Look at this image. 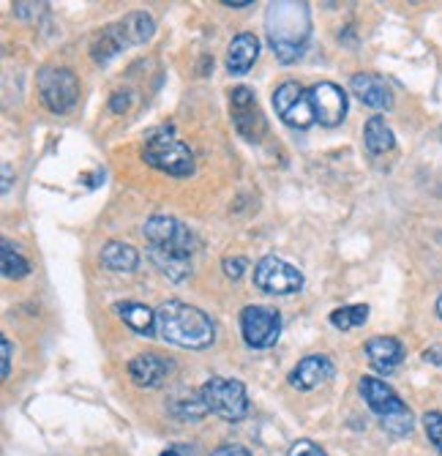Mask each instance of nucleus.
<instances>
[{"label":"nucleus","mask_w":442,"mask_h":456,"mask_svg":"<svg viewBox=\"0 0 442 456\" xmlns=\"http://www.w3.org/2000/svg\"><path fill=\"white\" fill-rule=\"evenodd\" d=\"M369 320V306L366 304H352V306H342L331 314V322L339 328V330H350V328H358Z\"/></svg>","instance_id":"nucleus-24"},{"label":"nucleus","mask_w":442,"mask_h":456,"mask_svg":"<svg viewBox=\"0 0 442 456\" xmlns=\"http://www.w3.org/2000/svg\"><path fill=\"white\" fill-rule=\"evenodd\" d=\"M240 334L254 350H268L281 334V314L270 306H246L240 312Z\"/></svg>","instance_id":"nucleus-11"},{"label":"nucleus","mask_w":442,"mask_h":456,"mask_svg":"<svg viewBox=\"0 0 442 456\" xmlns=\"http://www.w3.org/2000/svg\"><path fill=\"white\" fill-rule=\"evenodd\" d=\"M260 58V41L254 33H240L229 41L227 50V71L229 74H246Z\"/></svg>","instance_id":"nucleus-18"},{"label":"nucleus","mask_w":442,"mask_h":456,"mask_svg":"<svg viewBox=\"0 0 442 456\" xmlns=\"http://www.w3.org/2000/svg\"><path fill=\"white\" fill-rule=\"evenodd\" d=\"M423 361H429V363L442 369V347H426L423 350Z\"/></svg>","instance_id":"nucleus-32"},{"label":"nucleus","mask_w":442,"mask_h":456,"mask_svg":"<svg viewBox=\"0 0 442 456\" xmlns=\"http://www.w3.org/2000/svg\"><path fill=\"white\" fill-rule=\"evenodd\" d=\"M254 284L268 296H293L303 287V273L287 260L268 255L254 265Z\"/></svg>","instance_id":"nucleus-9"},{"label":"nucleus","mask_w":442,"mask_h":456,"mask_svg":"<svg viewBox=\"0 0 442 456\" xmlns=\"http://www.w3.org/2000/svg\"><path fill=\"white\" fill-rule=\"evenodd\" d=\"M173 361L162 358V355H156V353H145V355H137L132 358L129 363V375L137 386L142 388H156V386H162L170 375H173Z\"/></svg>","instance_id":"nucleus-16"},{"label":"nucleus","mask_w":442,"mask_h":456,"mask_svg":"<svg viewBox=\"0 0 442 456\" xmlns=\"http://www.w3.org/2000/svg\"><path fill=\"white\" fill-rule=\"evenodd\" d=\"M156 33V22L150 14L145 12H137V14H129L124 20H117L112 25H107L91 47V55L96 63H109L117 53H124L129 47H137V45H145L150 41Z\"/></svg>","instance_id":"nucleus-3"},{"label":"nucleus","mask_w":442,"mask_h":456,"mask_svg":"<svg viewBox=\"0 0 442 456\" xmlns=\"http://www.w3.org/2000/svg\"><path fill=\"white\" fill-rule=\"evenodd\" d=\"M224 6H229V9H246V6H252V4H229V0H224Z\"/></svg>","instance_id":"nucleus-35"},{"label":"nucleus","mask_w":442,"mask_h":456,"mask_svg":"<svg viewBox=\"0 0 442 456\" xmlns=\"http://www.w3.org/2000/svg\"><path fill=\"white\" fill-rule=\"evenodd\" d=\"M290 456H328V453L311 440H295L290 448Z\"/></svg>","instance_id":"nucleus-27"},{"label":"nucleus","mask_w":442,"mask_h":456,"mask_svg":"<svg viewBox=\"0 0 442 456\" xmlns=\"http://www.w3.org/2000/svg\"><path fill=\"white\" fill-rule=\"evenodd\" d=\"M423 429L431 445L442 453V412H426L423 416Z\"/></svg>","instance_id":"nucleus-25"},{"label":"nucleus","mask_w":442,"mask_h":456,"mask_svg":"<svg viewBox=\"0 0 442 456\" xmlns=\"http://www.w3.org/2000/svg\"><path fill=\"white\" fill-rule=\"evenodd\" d=\"M229 112H232V123L237 134L246 142H260V137L265 134V118L257 107L252 88L237 86L229 91Z\"/></svg>","instance_id":"nucleus-12"},{"label":"nucleus","mask_w":442,"mask_h":456,"mask_svg":"<svg viewBox=\"0 0 442 456\" xmlns=\"http://www.w3.org/2000/svg\"><path fill=\"white\" fill-rule=\"evenodd\" d=\"M208 412L224 419V421H240L249 412V396L240 380L232 378H211L203 388H199Z\"/></svg>","instance_id":"nucleus-6"},{"label":"nucleus","mask_w":442,"mask_h":456,"mask_svg":"<svg viewBox=\"0 0 442 456\" xmlns=\"http://www.w3.org/2000/svg\"><path fill=\"white\" fill-rule=\"evenodd\" d=\"M336 375V366L328 355H306L293 371H290V386L298 391H311L317 386L328 383Z\"/></svg>","instance_id":"nucleus-14"},{"label":"nucleus","mask_w":442,"mask_h":456,"mask_svg":"<svg viewBox=\"0 0 442 456\" xmlns=\"http://www.w3.org/2000/svg\"><path fill=\"white\" fill-rule=\"evenodd\" d=\"M437 314H439V320H442V296L437 298Z\"/></svg>","instance_id":"nucleus-36"},{"label":"nucleus","mask_w":442,"mask_h":456,"mask_svg":"<svg viewBox=\"0 0 442 456\" xmlns=\"http://www.w3.org/2000/svg\"><path fill=\"white\" fill-rule=\"evenodd\" d=\"M265 33L273 55L281 63H295L303 58L311 38V12L309 4L298 0H278L265 12Z\"/></svg>","instance_id":"nucleus-1"},{"label":"nucleus","mask_w":442,"mask_h":456,"mask_svg":"<svg viewBox=\"0 0 442 456\" xmlns=\"http://www.w3.org/2000/svg\"><path fill=\"white\" fill-rule=\"evenodd\" d=\"M0 350H4V369H0V375H4V380H6L9 371H12V342L6 337L0 339Z\"/></svg>","instance_id":"nucleus-30"},{"label":"nucleus","mask_w":442,"mask_h":456,"mask_svg":"<svg viewBox=\"0 0 442 456\" xmlns=\"http://www.w3.org/2000/svg\"><path fill=\"white\" fill-rule=\"evenodd\" d=\"M142 159L150 164V167L162 170L167 175H175V178H186L194 173V156L181 140L173 137V129H158V132L148 134Z\"/></svg>","instance_id":"nucleus-5"},{"label":"nucleus","mask_w":442,"mask_h":456,"mask_svg":"<svg viewBox=\"0 0 442 456\" xmlns=\"http://www.w3.org/2000/svg\"><path fill=\"white\" fill-rule=\"evenodd\" d=\"M350 91L366 107H374V110H390L393 107V91L380 74H369V71L355 74L350 79Z\"/></svg>","instance_id":"nucleus-15"},{"label":"nucleus","mask_w":442,"mask_h":456,"mask_svg":"<svg viewBox=\"0 0 442 456\" xmlns=\"http://www.w3.org/2000/svg\"><path fill=\"white\" fill-rule=\"evenodd\" d=\"M211 456H252L244 445H221V448H216Z\"/></svg>","instance_id":"nucleus-31"},{"label":"nucleus","mask_w":442,"mask_h":456,"mask_svg":"<svg viewBox=\"0 0 442 456\" xmlns=\"http://www.w3.org/2000/svg\"><path fill=\"white\" fill-rule=\"evenodd\" d=\"M162 456H199V451L194 445H186V443H175L170 445L167 451H162Z\"/></svg>","instance_id":"nucleus-29"},{"label":"nucleus","mask_w":442,"mask_h":456,"mask_svg":"<svg viewBox=\"0 0 442 456\" xmlns=\"http://www.w3.org/2000/svg\"><path fill=\"white\" fill-rule=\"evenodd\" d=\"M9 186H12V167L4 164V191H9Z\"/></svg>","instance_id":"nucleus-34"},{"label":"nucleus","mask_w":442,"mask_h":456,"mask_svg":"<svg viewBox=\"0 0 442 456\" xmlns=\"http://www.w3.org/2000/svg\"><path fill=\"white\" fill-rule=\"evenodd\" d=\"M366 358L380 375H393L405 361V345L396 337H372L366 342Z\"/></svg>","instance_id":"nucleus-17"},{"label":"nucleus","mask_w":442,"mask_h":456,"mask_svg":"<svg viewBox=\"0 0 442 456\" xmlns=\"http://www.w3.org/2000/svg\"><path fill=\"white\" fill-rule=\"evenodd\" d=\"M309 99L314 107V118L323 126H339L347 115V96L334 82H317L309 88Z\"/></svg>","instance_id":"nucleus-13"},{"label":"nucleus","mask_w":442,"mask_h":456,"mask_svg":"<svg viewBox=\"0 0 442 456\" xmlns=\"http://www.w3.org/2000/svg\"><path fill=\"white\" fill-rule=\"evenodd\" d=\"M156 334L175 347L205 350L216 339V328L203 309L183 301H167L156 309Z\"/></svg>","instance_id":"nucleus-2"},{"label":"nucleus","mask_w":442,"mask_h":456,"mask_svg":"<svg viewBox=\"0 0 442 456\" xmlns=\"http://www.w3.org/2000/svg\"><path fill=\"white\" fill-rule=\"evenodd\" d=\"M112 110L115 112H126L129 110V94H115L112 96Z\"/></svg>","instance_id":"nucleus-33"},{"label":"nucleus","mask_w":442,"mask_h":456,"mask_svg":"<svg viewBox=\"0 0 442 456\" xmlns=\"http://www.w3.org/2000/svg\"><path fill=\"white\" fill-rule=\"evenodd\" d=\"M175 412H178L181 419H199V416H205L208 407H205L203 396H194V399L175 402Z\"/></svg>","instance_id":"nucleus-26"},{"label":"nucleus","mask_w":442,"mask_h":456,"mask_svg":"<svg viewBox=\"0 0 442 456\" xmlns=\"http://www.w3.org/2000/svg\"><path fill=\"white\" fill-rule=\"evenodd\" d=\"M221 268H224V273L229 279H240V276H244V271H246V260L244 257H227L221 263Z\"/></svg>","instance_id":"nucleus-28"},{"label":"nucleus","mask_w":442,"mask_h":456,"mask_svg":"<svg viewBox=\"0 0 442 456\" xmlns=\"http://www.w3.org/2000/svg\"><path fill=\"white\" fill-rule=\"evenodd\" d=\"M142 235L153 248H162V252L181 255V257H191L197 248L194 232L173 216H150L142 227Z\"/></svg>","instance_id":"nucleus-7"},{"label":"nucleus","mask_w":442,"mask_h":456,"mask_svg":"<svg viewBox=\"0 0 442 456\" xmlns=\"http://www.w3.org/2000/svg\"><path fill=\"white\" fill-rule=\"evenodd\" d=\"M364 142H366V151H369L372 156H382V153L393 151L396 137H393V132H390V126L385 123V118H382V115H374V118H369V120H366Z\"/></svg>","instance_id":"nucleus-21"},{"label":"nucleus","mask_w":442,"mask_h":456,"mask_svg":"<svg viewBox=\"0 0 442 456\" xmlns=\"http://www.w3.org/2000/svg\"><path fill=\"white\" fill-rule=\"evenodd\" d=\"M0 265H4L6 279H22L30 273V263L17 252L9 240H4V248H0Z\"/></svg>","instance_id":"nucleus-23"},{"label":"nucleus","mask_w":442,"mask_h":456,"mask_svg":"<svg viewBox=\"0 0 442 456\" xmlns=\"http://www.w3.org/2000/svg\"><path fill=\"white\" fill-rule=\"evenodd\" d=\"M115 312L132 330H137L140 337H153L156 334V312L148 309L145 304L124 301V304H115Z\"/></svg>","instance_id":"nucleus-20"},{"label":"nucleus","mask_w":442,"mask_h":456,"mask_svg":"<svg viewBox=\"0 0 442 456\" xmlns=\"http://www.w3.org/2000/svg\"><path fill=\"white\" fill-rule=\"evenodd\" d=\"M273 107L278 112V118L293 129H309L314 118V107L309 99V91L301 88V82H281V86L273 91Z\"/></svg>","instance_id":"nucleus-10"},{"label":"nucleus","mask_w":442,"mask_h":456,"mask_svg":"<svg viewBox=\"0 0 442 456\" xmlns=\"http://www.w3.org/2000/svg\"><path fill=\"white\" fill-rule=\"evenodd\" d=\"M148 255L153 260V265L162 271L167 279L173 281H186L191 276V263L189 257H181V255H170V252H162V248H148Z\"/></svg>","instance_id":"nucleus-22"},{"label":"nucleus","mask_w":442,"mask_h":456,"mask_svg":"<svg viewBox=\"0 0 442 456\" xmlns=\"http://www.w3.org/2000/svg\"><path fill=\"white\" fill-rule=\"evenodd\" d=\"M101 265L107 271H115V273H132L140 265V255H137V248L129 246V243L109 240L101 248Z\"/></svg>","instance_id":"nucleus-19"},{"label":"nucleus","mask_w":442,"mask_h":456,"mask_svg":"<svg viewBox=\"0 0 442 456\" xmlns=\"http://www.w3.org/2000/svg\"><path fill=\"white\" fill-rule=\"evenodd\" d=\"M360 396H364L369 410L380 419L385 432H390L393 437H405L413 432V427H415L413 410L401 402V396L385 380L364 378L360 380Z\"/></svg>","instance_id":"nucleus-4"},{"label":"nucleus","mask_w":442,"mask_h":456,"mask_svg":"<svg viewBox=\"0 0 442 456\" xmlns=\"http://www.w3.org/2000/svg\"><path fill=\"white\" fill-rule=\"evenodd\" d=\"M38 94L50 112H68L79 102V79L71 69H44L38 74Z\"/></svg>","instance_id":"nucleus-8"}]
</instances>
